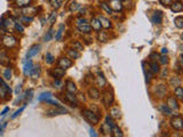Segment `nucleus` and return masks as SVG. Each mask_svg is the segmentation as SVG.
Here are the masks:
<instances>
[{
    "label": "nucleus",
    "mask_w": 183,
    "mask_h": 137,
    "mask_svg": "<svg viewBox=\"0 0 183 137\" xmlns=\"http://www.w3.org/2000/svg\"><path fill=\"white\" fill-rule=\"evenodd\" d=\"M38 99L41 101V102L46 103V104H51L54 106H61V103L57 101L56 98H54L53 94L49 93V91H46V93H41L38 97Z\"/></svg>",
    "instance_id": "f257e3e1"
},
{
    "label": "nucleus",
    "mask_w": 183,
    "mask_h": 137,
    "mask_svg": "<svg viewBox=\"0 0 183 137\" xmlns=\"http://www.w3.org/2000/svg\"><path fill=\"white\" fill-rule=\"evenodd\" d=\"M81 114L82 117L86 119L87 122H89L91 125H97L98 121H100V118L96 113H94L92 110H88V108H84L81 110Z\"/></svg>",
    "instance_id": "f03ea898"
},
{
    "label": "nucleus",
    "mask_w": 183,
    "mask_h": 137,
    "mask_svg": "<svg viewBox=\"0 0 183 137\" xmlns=\"http://www.w3.org/2000/svg\"><path fill=\"white\" fill-rule=\"evenodd\" d=\"M1 45L4 46L5 48L11 49L17 45V39L13 35V34H5L1 38Z\"/></svg>",
    "instance_id": "7ed1b4c3"
},
{
    "label": "nucleus",
    "mask_w": 183,
    "mask_h": 137,
    "mask_svg": "<svg viewBox=\"0 0 183 137\" xmlns=\"http://www.w3.org/2000/svg\"><path fill=\"white\" fill-rule=\"evenodd\" d=\"M169 125L173 129H175L177 131H181L183 129V119L180 114H176L175 117H173L169 121Z\"/></svg>",
    "instance_id": "20e7f679"
},
{
    "label": "nucleus",
    "mask_w": 183,
    "mask_h": 137,
    "mask_svg": "<svg viewBox=\"0 0 183 137\" xmlns=\"http://www.w3.org/2000/svg\"><path fill=\"white\" fill-rule=\"evenodd\" d=\"M114 101V96H113V93L111 89H107V90L104 91L102 94V103L104 106H107L109 108Z\"/></svg>",
    "instance_id": "39448f33"
},
{
    "label": "nucleus",
    "mask_w": 183,
    "mask_h": 137,
    "mask_svg": "<svg viewBox=\"0 0 183 137\" xmlns=\"http://www.w3.org/2000/svg\"><path fill=\"white\" fill-rule=\"evenodd\" d=\"M68 113V110L65 108H63L62 105L61 106H55V108H49L46 114L48 115V117H55V115H60V114H67Z\"/></svg>",
    "instance_id": "423d86ee"
},
{
    "label": "nucleus",
    "mask_w": 183,
    "mask_h": 137,
    "mask_svg": "<svg viewBox=\"0 0 183 137\" xmlns=\"http://www.w3.org/2000/svg\"><path fill=\"white\" fill-rule=\"evenodd\" d=\"M166 104L167 106L171 108L172 111H178L180 110V103L177 101L175 96H168L166 99Z\"/></svg>",
    "instance_id": "0eeeda50"
},
{
    "label": "nucleus",
    "mask_w": 183,
    "mask_h": 137,
    "mask_svg": "<svg viewBox=\"0 0 183 137\" xmlns=\"http://www.w3.org/2000/svg\"><path fill=\"white\" fill-rule=\"evenodd\" d=\"M72 61H71V58H69V57H60L58 59H57V65L60 66V68H64V70H68L69 68H71L72 66Z\"/></svg>",
    "instance_id": "6e6552de"
},
{
    "label": "nucleus",
    "mask_w": 183,
    "mask_h": 137,
    "mask_svg": "<svg viewBox=\"0 0 183 137\" xmlns=\"http://www.w3.org/2000/svg\"><path fill=\"white\" fill-rule=\"evenodd\" d=\"M49 74H51L54 79H62L63 77L65 75V70L62 68H60V66L53 68L51 71H49Z\"/></svg>",
    "instance_id": "1a4fd4ad"
},
{
    "label": "nucleus",
    "mask_w": 183,
    "mask_h": 137,
    "mask_svg": "<svg viewBox=\"0 0 183 137\" xmlns=\"http://www.w3.org/2000/svg\"><path fill=\"white\" fill-rule=\"evenodd\" d=\"M63 96H64V101L69 104H71V106L76 108L78 105V99H77V96H74V94L65 91V94H63Z\"/></svg>",
    "instance_id": "9d476101"
},
{
    "label": "nucleus",
    "mask_w": 183,
    "mask_h": 137,
    "mask_svg": "<svg viewBox=\"0 0 183 137\" xmlns=\"http://www.w3.org/2000/svg\"><path fill=\"white\" fill-rule=\"evenodd\" d=\"M163 17H164L163 11H154L150 20H151V22L154 23V25H159V24L163 23Z\"/></svg>",
    "instance_id": "9b49d317"
},
{
    "label": "nucleus",
    "mask_w": 183,
    "mask_h": 137,
    "mask_svg": "<svg viewBox=\"0 0 183 137\" xmlns=\"http://www.w3.org/2000/svg\"><path fill=\"white\" fill-rule=\"evenodd\" d=\"M108 5L110 6L112 11H121L123 8H124V6L121 4V0H110L108 2Z\"/></svg>",
    "instance_id": "f8f14e48"
},
{
    "label": "nucleus",
    "mask_w": 183,
    "mask_h": 137,
    "mask_svg": "<svg viewBox=\"0 0 183 137\" xmlns=\"http://www.w3.org/2000/svg\"><path fill=\"white\" fill-rule=\"evenodd\" d=\"M171 11L173 13H181L183 11V4L182 0H173V2L169 6Z\"/></svg>",
    "instance_id": "ddd939ff"
},
{
    "label": "nucleus",
    "mask_w": 183,
    "mask_h": 137,
    "mask_svg": "<svg viewBox=\"0 0 183 137\" xmlns=\"http://www.w3.org/2000/svg\"><path fill=\"white\" fill-rule=\"evenodd\" d=\"M40 49H41V46L40 45H37V44H36V45L31 46L30 49L28 50V53H26V59H30L31 57L36 56L40 51Z\"/></svg>",
    "instance_id": "4468645a"
},
{
    "label": "nucleus",
    "mask_w": 183,
    "mask_h": 137,
    "mask_svg": "<svg viewBox=\"0 0 183 137\" xmlns=\"http://www.w3.org/2000/svg\"><path fill=\"white\" fill-rule=\"evenodd\" d=\"M154 95L158 97V98H164L166 95V86L163 85V84L156 86V88H154Z\"/></svg>",
    "instance_id": "2eb2a0df"
},
{
    "label": "nucleus",
    "mask_w": 183,
    "mask_h": 137,
    "mask_svg": "<svg viewBox=\"0 0 183 137\" xmlns=\"http://www.w3.org/2000/svg\"><path fill=\"white\" fill-rule=\"evenodd\" d=\"M40 74H41V68L40 65H33V68L31 70V73H30V78L32 80H37L40 78Z\"/></svg>",
    "instance_id": "dca6fc26"
},
{
    "label": "nucleus",
    "mask_w": 183,
    "mask_h": 137,
    "mask_svg": "<svg viewBox=\"0 0 183 137\" xmlns=\"http://www.w3.org/2000/svg\"><path fill=\"white\" fill-rule=\"evenodd\" d=\"M14 23H15V21L11 17H7V18H1L0 25L5 29H11L14 28Z\"/></svg>",
    "instance_id": "f3484780"
},
{
    "label": "nucleus",
    "mask_w": 183,
    "mask_h": 137,
    "mask_svg": "<svg viewBox=\"0 0 183 137\" xmlns=\"http://www.w3.org/2000/svg\"><path fill=\"white\" fill-rule=\"evenodd\" d=\"M32 68H33V63H32L31 59H28V61L24 62V65H23V73H24L25 77H29V75H30Z\"/></svg>",
    "instance_id": "a211bd4d"
},
{
    "label": "nucleus",
    "mask_w": 183,
    "mask_h": 137,
    "mask_svg": "<svg viewBox=\"0 0 183 137\" xmlns=\"http://www.w3.org/2000/svg\"><path fill=\"white\" fill-rule=\"evenodd\" d=\"M31 5H32V0H15L14 1V6L18 8H25V7H30Z\"/></svg>",
    "instance_id": "6ab92c4d"
},
{
    "label": "nucleus",
    "mask_w": 183,
    "mask_h": 137,
    "mask_svg": "<svg viewBox=\"0 0 183 137\" xmlns=\"http://www.w3.org/2000/svg\"><path fill=\"white\" fill-rule=\"evenodd\" d=\"M96 84L100 88H104V87L107 86V84H108V82H107V79H105V77H104V74H103L102 72H98V74H97Z\"/></svg>",
    "instance_id": "aec40b11"
},
{
    "label": "nucleus",
    "mask_w": 183,
    "mask_h": 137,
    "mask_svg": "<svg viewBox=\"0 0 183 137\" xmlns=\"http://www.w3.org/2000/svg\"><path fill=\"white\" fill-rule=\"evenodd\" d=\"M9 57L7 55L6 50L0 49V65H8L9 64Z\"/></svg>",
    "instance_id": "412c9836"
},
{
    "label": "nucleus",
    "mask_w": 183,
    "mask_h": 137,
    "mask_svg": "<svg viewBox=\"0 0 183 137\" xmlns=\"http://www.w3.org/2000/svg\"><path fill=\"white\" fill-rule=\"evenodd\" d=\"M88 95H89V98H92V99H98L101 97V93L97 88L92 87L88 89Z\"/></svg>",
    "instance_id": "4be33fe9"
},
{
    "label": "nucleus",
    "mask_w": 183,
    "mask_h": 137,
    "mask_svg": "<svg viewBox=\"0 0 183 137\" xmlns=\"http://www.w3.org/2000/svg\"><path fill=\"white\" fill-rule=\"evenodd\" d=\"M110 117L114 120L120 119V118H121V111H120V108H117V106L111 108V110H110Z\"/></svg>",
    "instance_id": "5701e85b"
},
{
    "label": "nucleus",
    "mask_w": 183,
    "mask_h": 137,
    "mask_svg": "<svg viewBox=\"0 0 183 137\" xmlns=\"http://www.w3.org/2000/svg\"><path fill=\"white\" fill-rule=\"evenodd\" d=\"M65 90L69 91V93H72V94H74V93L77 91L76 84H74L72 80H67V81H65Z\"/></svg>",
    "instance_id": "b1692460"
},
{
    "label": "nucleus",
    "mask_w": 183,
    "mask_h": 137,
    "mask_svg": "<svg viewBox=\"0 0 183 137\" xmlns=\"http://www.w3.org/2000/svg\"><path fill=\"white\" fill-rule=\"evenodd\" d=\"M77 30H78V32H80L81 34H91L92 32L91 25H88V24L78 25V26H77Z\"/></svg>",
    "instance_id": "393cba45"
},
{
    "label": "nucleus",
    "mask_w": 183,
    "mask_h": 137,
    "mask_svg": "<svg viewBox=\"0 0 183 137\" xmlns=\"http://www.w3.org/2000/svg\"><path fill=\"white\" fill-rule=\"evenodd\" d=\"M91 28H92V30H94V31H96V32H98V31H101V29H102V26H101V23H100V21H98V18H96V17H94V18H92Z\"/></svg>",
    "instance_id": "a878e982"
},
{
    "label": "nucleus",
    "mask_w": 183,
    "mask_h": 137,
    "mask_svg": "<svg viewBox=\"0 0 183 137\" xmlns=\"http://www.w3.org/2000/svg\"><path fill=\"white\" fill-rule=\"evenodd\" d=\"M100 131L102 132V135H104V136H110V135H111V127H110L107 122H104V123L101 125Z\"/></svg>",
    "instance_id": "bb28decb"
},
{
    "label": "nucleus",
    "mask_w": 183,
    "mask_h": 137,
    "mask_svg": "<svg viewBox=\"0 0 183 137\" xmlns=\"http://www.w3.org/2000/svg\"><path fill=\"white\" fill-rule=\"evenodd\" d=\"M149 68H150V71L152 72L154 74L156 73H159L160 72V68H159V64L158 63H156V61H151V62H149Z\"/></svg>",
    "instance_id": "cd10ccee"
},
{
    "label": "nucleus",
    "mask_w": 183,
    "mask_h": 137,
    "mask_svg": "<svg viewBox=\"0 0 183 137\" xmlns=\"http://www.w3.org/2000/svg\"><path fill=\"white\" fill-rule=\"evenodd\" d=\"M98 21H100V23H101V26H102L103 29H105V30H108V29L111 28V22L109 21L107 17L104 16H100L98 17Z\"/></svg>",
    "instance_id": "c85d7f7f"
},
{
    "label": "nucleus",
    "mask_w": 183,
    "mask_h": 137,
    "mask_svg": "<svg viewBox=\"0 0 183 137\" xmlns=\"http://www.w3.org/2000/svg\"><path fill=\"white\" fill-rule=\"evenodd\" d=\"M67 54L69 55V58H71V59H77V58H79L80 57L79 51L73 49V48H69V49H67Z\"/></svg>",
    "instance_id": "c756f323"
},
{
    "label": "nucleus",
    "mask_w": 183,
    "mask_h": 137,
    "mask_svg": "<svg viewBox=\"0 0 183 137\" xmlns=\"http://www.w3.org/2000/svg\"><path fill=\"white\" fill-rule=\"evenodd\" d=\"M159 111L164 114V115H167V117L172 115V113H173V111H172L171 108L167 106V104H160V105H159Z\"/></svg>",
    "instance_id": "7c9ffc66"
},
{
    "label": "nucleus",
    "mask_w": 183,
    "mask_h": 137,
    "mask_svg": "<svg viewBox=\"0 0 183 137\" xmlns=\"http://www.w3.org/2000/svg\"><path fill=\"white\" fill-rule=\"evenodd\" d=\"M111 135L114 136V137H123L124 136V134H123L121 129H120L117 125H113L112 127H111Z\"/></svg>",
    "instance_id": "2f4dec72"
},
{
    "label": "nucleus",
    "mask_w": 183,
    "mask_h": 137,
    "mask_svg": "<svg viewBox=\"0 0 183 137\" xmlns=\"http://www.w3.org/2000/svg\"><path fill=\"white\" fill-rule=\"evenodd\" d=\"M97 33V39L100 42H107L109 40V33L107 31H98Z\"/></svg>",
    "instance_id": "473e14b6"
},
{
    "label": "nucleus",
    "mask_w": 183,
    "mask_h": 137,
    "mask_svg": "<svg viewBox=\"0 0 183 137\" xmlns=\"http://www.w3.org/2000/svg\"><path fill=\"white\" fill-rule=\"evenodd\" d=\"M181 84H182V80H181V78L180 77H172L171 79H169V85L174 88V87H177V86H181Z\"/></svg>",
    "instance_id": "72a5a7b5"
},
{
    "label": "nucleus",
    "mask_w": 183,
    "mask_h": 137,
    "mask_svg": "<svg viewBox=\"0 0 183 137\" xmlns=\"http://www.w3.org/2000/svg\"><path fill=\"white\" fill-rule=\"evenodd\" d=\"M174 95L176 97L178 101H182L183 99V88L181 86H177L174 88Z\"/></svg>",
    "instance_id": "f704fd0d"
},
{
    "label": "nucleus",
    "mask_w": 183,
    "mask_h": 137,
    "mask_svg": "<svg viewBox=\"0 0 183 137\" xmlns=\"http://www.w3.org/2000/svg\"><path fill=\"white\" fill-rule=\"evenodd\" d=\"M64 30H65V25H64V24H61V25H60V28H58V30H57V33L54 35V38H55L56 41L62 39V35H63V33H64Z\"/></svg>",
    "instance_id": "c9c22d12"
},
{
    "label": "nucleus",
    "mask_w": 183,
    "mask_h": 137,
    "mask_svg": "<svg viewBox=\"0 0 183 137\" xmlns=\"http://www.w3.org/2000/svg\"><path fill=\"white\" fill-rule=\"evenodd\" d=\"M49 4H51V8H53V9L57 11V9H60V8L62 7L63 1H62V0H49Z\"/></svg>",
    "instance_id": "e433bc0d"
},
{
    "label": "nucleus",
    "mask_w": 183,
    "mask_h": 137,
    "mask_svg": "<svg viewBox=\"0 0 183 137\" xmlns=\"http://www.w3.org/2000/svg\"><path fill=\"white\" fill-rule=\"evenodd\" d=\"M100 7H101V8H102L103 11H105L107 14H109V15H111V14L113 13L112 9L110 8V6L108 5V2H105V1H101V2H100Z\"/></svg>",
    "instance_id": "4c0bfd02"
},
{
    "label": "nucleus",
    "mask_w": 183,
    "mask_h": 137,
    "mask_svg": "<svg viewBox=\"0 0 183 137\" xmlns=\"http://www.w3.org/2000/svg\"><path fill=\"white\" fill-rule=\"evenodd\" d=\"M0 87L1 88H4L7 93H9V94H11V87L7 85V82L5 81V79L2 78V77H0Z\"/></svg>",
    "instance_id": "58836bf2"
},
{
    "label": "nucleus",
    "mask_w": 183,
    "mask_h": 137,
    "mask_svg": "<svg viewBox=\"0 0 183 137\" xmlns=\"http://www.w3.org/2000/svg\"><path fill=\"white\" fill-rule=\"evenodd\" d=\"M174 24L177 29L183 28V17L182 16H176L174 18Z\"/></svg>",
    "instance_id": "ea45409f"
},
{
    "label": "nucleus",
    "mask_w": 183,
    "mask_h": 137,
    "mask_svg": "<svg viewBox=\"0 0 183 137\" xmlns=\"http://www.w3.org/2000/svg\"><path fill=\"white\" fill-rule=\"evenodd\" d=\"M53 37H54V30H53V28H51L49 29V31L45 34V37H44V41H45V42L51 41V40L53 39Z\"/></svg>",
    "instance_id": "a19ab883"
},
{
    "label": "nucleus",
    "mask_w": 183,
    "mask_h": 137,
    "mask_svg": "<svg viewBox=\"0 0 183 137\" xmlns=\"http://www.w3.org/2000/svg\"><path fill=\"white\" fill-rule=\"evenodd\" d=\"M45 62L47 63V64H53V63L55 62V57L53 56V54H51V53H46Z\"/></svg>",
    "instance_id": "79ce46f5"
},
{
    "label": "nucleus",
    "mask_w": 183,
    "mask_h": 137,
    "mask_svg": "<svg viewBox=\"0 0 183 137\" xmlns=\"http://www.w3.org/2000/svg\"><path fill=\"white\" fill-rule=\"evenodd\" d=\"M14 28H15V30H16L17 32H20V33H23V32H24V26H23V24L20 22V21H15Z\"/></svg>",
    "instance_id": "37998d69"
},
{
    "label": "nucleus",
    "mask_w": 183,
    "mask_h": 137,
    "mask_svg": "<svg viewBox=\"0 0 183 137\" xmlns=\"http://www.w3.org/2000/svg\"><path fill=\"white\" fill-rule=\"evenodd\" d=\"M71 46H72V48H73V49H76V50H78V51L84 50V46H82V44H81L80 41H73Z\"/></svg>",
    "instance_id": "c03bdc74"
},
{
    "label": "nucleus",
    "mask_w": 183,
    "mask_h": 137,
    "mask_svg": "<svg viewBox=\"0 0 183 137\" xmlns=\"http://www.w3.org/2000/svg\"><path fill=\"white\" fill-rule=\"evenodd\" d=\"M158 59H159V64H161V65H167L168 62H169V61H168V57L166 56V55H163V54L158 56Z\"/></svg>",
    "instance_id": "a18cd8bd"
},
{
    "label": "nucleus",
    "mask_w": 183,
    "mask_h": 137,
    "mask_svg": "<svg viewBox=\"0 0 183 137\" xmlns=\"http://www.w3.org/2000/svg\"><path fill=\"white\" fill-rule=\"evenodd\" d=\"M79 8H80V5L78 2H76V1H72V2L70 4V6H69V11H78Z\"/></svg>",
    "instance_id": "49530a36"
},
{
    "label": "nucleus",
    "mask_w": 183,
    "mask_h": 137,
    "mask_svg": "<svg viewBox=\"0 0 183 137\" xmlns=\"http://www.w3.org/2000/svg\"><path fill=\"white\" fill-rule=\"evenodd\" d=\"M11 68H7L5 70V71H4V77H2V78H4V79L5 80H11Z\"/></svg>",
    "instance_id": "de8ad7c7"
},
{
    "label": "nucleus",
    "mask_w": 183,
    "mask_h": 137,
    "mask_svg": "<svg viewBox=\"0 0 183 137\" xmlns=\"http://www.w3.org/2000/svg\"><path fill=\"white\" fill-rule=\"evenodd\" d=\"M33 21V17L32 16H22L21 17V20H20V22L22 23V22H24V24H30V22H32Z\"/></svg>",
    "instance_id": "09e8293b"
},
{
    "label": "nucleus",
    "mask_w": 183,
    "mask_h": 137,
    "mask_svg": "<svg viewBox=\"0 0 183 137\" xmlns=\"http://www.w3.org/2000/svg\"><path fill=\"white\" fill-rule=\"evenodd\" d=\"M56 18H57V13H56V11H54L51 14V16H49V24L53 25V24L55 23V21H56Z\"/></svg>",
    "instance_id": "8fccbe9b"
},
{
    "label": "nucleus",
    "mask_w": 183,
    "mask_h": 137,
    "mask_svg": "<svg viewBox=\"0 0 183 137\" xmlns=\"http://www.w3.org/2000/svg\"><path fill=\"white\" fill-rule=\"evenodd\" d=\"M24 108H25V105H23L22 108H18V110H17L16 112H15V113H14V114H13V115H11V120H14V119H15V118H17V117H18V115H20V114L22 113L23 111H24Z\"/></svg>",
    "instance_id": "3c124183"
},
{
    "label": "nucleus",
    "mask_w": 183,
    "mask_h": 137,
    "mask_svg": "<svg viewBox=\"0 0 183 137\" xmlns=\"http://www.w3.org/2000/svg\"><path fill=\"white\" fill-rule=\"evenodd\" d=\"M76 22H77V25H84V24H88V21H87L86 18H84V17H81V16L78 17Z\"/></svg>",
    "instance_id": "603ef678"
},
{
    "label": "nucleus",
    "mask_w": 183,
    "mask_h": 137,
    "mask_svg": "<svg viewBox=\"0 0 183 137\" xmlns=\"http://www.w3.org/2000/svg\"><path fill=\"white\" fill-rule=\"evenodd\" d=\"M159 1V4L161 6H164V7H169L171 4L173 2V0H158Z\"/></svg>",
    "instance_id": "864d4df0"
},
{
    "label": "nucleus",
    "mask_w": 183,
    "mask_h": 137,
    "mask_svg": "<svg viewBox=\"0 0 183 137\" xmlns=\"http://www.w3.org/2000/svg\"><path fill=\"white\" fill-rule=\"evenodd\" d=\"M25 95H26V96L24 97V98H25L28 102L29 101H31V98H32V96H33V90H32V89H29V90L25 93Z\"/></svg>",
    "instance_id": "5fc2aeb1"
},
{
    "label": "nucleus",
    "mask_w": 183,
    "mask_h": 137,
    "mask_svg": "<svg viewBox=\"0 0 183 137\" xmlns=\"http://www.w3.org/2000/svg\"><path fill=\"white\" fill-rule=\"evenodd\" d=\"M105 122H107V123H108V125L110 126V127H112V126L114 125L113 119H112V118L110 117V114H108V115L105 117Z\"/></svg>",
    "instance_id": "6e6d98bb"
},
{
    "label": "nucleus",
    "mask_w": 183,
    "mask_h": 137,
    "mask_svg": "<svg viewBox=\"0 0 183 137\" xmlns=\"http://www.w3.org/2000/svg\"><path fill=\"white\" fill-rule=\"evenodd\" d=\"M53 86H54V88H61V86H62V80L55 79L54 80V82H53Z\"/></svg>",
    "instance_id": "4d7b16f0"
},
{
    "label": "nucleus",
    "mask_w": 183,
    "mask_h": 137,
    "mask_svg": "<svg viewBox=\"0 0 183 137\" xmlns=\"http://www.w3.org/2000/svg\"><path fill=\"white\" fill-rule=\"evenodd\" d=\"M6 127H7V122H2V123H0V135L2 134V131L5 129Z\"/></svg>",
    "instance_id": "13d9d810"
},
{
    "label": "nucleus",
    "mask_w": 183,
    "mask_h": 137,
    "mask_svg": "<svg viewBox=\"0 0 183 137\" xmlns=\"http://www.w3.org/2000/svg\"><path fill=\"white\" fill-rule=\"evenodd\" d=\"M8 112H9V108H5L4 110H2V111H1L0 115H1V117H5L6 113H8Z\"/></svg>",
    "instance_id": "bf43d9fd"
},
{
    "label": "nucleus",
    "mask_w": 183,
    "mask_h": 137,
    "mask_svg": "<svg viewBox=\"0 0 183 137\" xmlns=\"http://www.w3.org/2000/svg\"><path fill=\"white\" fill-rule=\"evenodd\" d=\"M21 89H22V85H17L16 88H15V94L18 95V94L21 93Z\"/></svg>",
    "instance_id": "052dcab7"
},
{
    "label": "nucleus",
    "mask_w": 183,
    "mask_h": 137,
    "mask_svg": "<svg viewBox=\"0 0 183 137\" xmlns=\"http://www.w3.org/2000/svg\"><path fill=\"white\" fill-rule=\"evenodd\" d=\"M89 132H91V136H94V137H97L98 136V135H97L96 132H95V130H94V129H89Z\"/></svg>",
    "instance_id": "680f3d73"
},
{
    "label": "nucleus",
    "mask_w": 183,
    "mask_h": 137,
    "mask_svg": "<svg viewBox=\"0 0 183 137\" xmlns=\"http://www.w3.org/2000/svg\"><path fill=\"white\" fill-rule=\"evenodd\" d=\"M167 73H168V72H167V70H164V71H163V73H161V77H160V78H161V79H164L166 75H167Z\"/></svg>",
    "instance_id": "e2e57ef3"
},
{
    "label": "nucleus",
    "mask_w": 183,
    "mask_h": 137,
    "mask_svg": "<svg viewBox=\"0 0 183 137\" xmlns=\"http://www.w3.org/2000/svg\"><path fill=\"white\" fill-rule=\"evenodd\" d=\"M163 55H166L167 54V48H161V51H160Z\"/></svg>",
    "instance_id": "0e129e2a"
},
{
    "label": "nucleus",
    "mask_w": 183,
    "mask_h": 137,
    "mask_svg": "<svg viewBox=\"0 0 183 137\" xmlns=\"http://www.w3.org/2000/svg\"><path fill=\"white\" fill-rule=\"evenodd\" d=\"M121 1H123V0H121Z\"/></svg>",
    "instance_id": "69168bd1"
}]
</instances>
